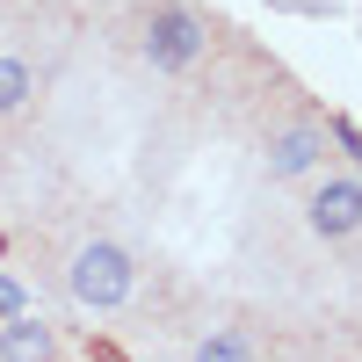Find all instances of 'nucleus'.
<instances>
[{
	"label": "nucleus",
	"instance_id": "423d86ee",
	"mask_svg": "<svg viewBox=\"0 0 362 362\" xmlns=\"http://www.w3.org/2000/svg\"><path fill=\"white\" fill-rule=\"evenodd\" d=\"M189 362H261V355H254V334H239V326H210Z\"/></svg>",
	"mask_w": 362,
	"mask_h": 362
},
{
	"label": "nucleus",
	"instance_id": "1a4fd4ad",
	"mask_svg": "<svg viewBox=\"0 0 362 362\" xmlns=\"http://www.w3.org/2000/svg\"><path fill=\"white\" fill-rule=\"evenodd\" d=\"M15 312H29V297H22L15 276H0V319H15Z\"/></svg>",
	"mask_w": 362,
	"mask_h": 362
},
{
	"label": "nucleus",
	"instance_id": "9d476101",
	"mask_svg": "<svg viewBox=\"0 0 362 362\" xmlns=\"http://www.w3.org/2000/svg\"><path fill=\"white\" fill-rule=\"evenodd\" d=\"M283 8H305V15H319V8H334V0H283Z\"/></svg>",
	"mask_w": 362,
	"mask_h": 362
},
{
	"label": "nucleus",
	"instance_id": "39448f33",
	"mask_svg": "<svg viewBox=\"0 0 362 362\" xmlns=\"http://www.w3.org/2000/svg\"><path fill=\"white\" fill-rule=\"evenodd\" d=\"M0 362H51V326L29 312L0 319Z\"/></svg>",
	"mask_w": 362,
	"mask_h": 362
},
{
	"label": "nucleus",
	"instance_id": "6e6552de",
	"mask_svg": "<svg viewBox=\"0 0 362 362\" xmlns=\"http://www.w3.org/2000/svg\"><path fill=\"white\" fill-rule=\"evenodd\" d=\"M326 131H334V145H341V153H348V160L362 167V131L348 124V116H334V124H326Z\"/></svg>",
	"mask_w": 362,
	"mask_h": 362
},
{
	"label": "nucleus",
	"instance_id": "7ed1b4c3",
	"mask_svg": "<svg viewBox=\"0 0 362 362\" xmlns=\"http://www.w3.org/2000/svg\"><path fill=\"white\" fill-rule=\"evenodd\" d=\"M305 225H312L319 239L362 232V174H326L319 189H312V203H305Z\"/></svg>",
	"mask_w": 362,
	"mask_h": 362
},
{
	"label": "nucleus",
	"instance_id": "0eeeda50",
	"mask_svg": "<svg viewBox=\"0 0 362 362\" xmlns=\"http://www.w3.org/2000/svg\"><path fill=\"white\" fill-rule=\"evenodd\" d=\"M29 95H37V73H29V58H15V51H0V116H15V109H29Z\"/></svg>",
	"mask_w": 362,
	"mask_h": 362
},
{
	"label": "nucleus",
	"instance_id": "f257e3e1",
	"mask_svg": "<svg viewBox=\"0 0 362 362\" xmlns=\"http://www.w3.org/2000/svg\"><path fill=\"white\" fill-rule=\"evenodd\" d=\"M66 290L80 297L87 312H116V305H131V290H138V261H131V247H116V239H87V247H73Z\"/></svg>",
	"mask_w": 362,
	"mask_h": 362
},
{
	"label": "nucleus",
	"instance_id": "20e7f679",
	"mask_svg": "<svg viewBox=\"0 0 362 362\" xmlns=\"http://www.w3.org/2000/svg\"><path fill=\"white\" fill-rule=\"evenodd\" d=\"M319 160H326V124H283L276 138H268V174H276V181L312 174Z\"/></svg>",
	"mask_w": 362,
	"mask_h": 362
},
{
	"label": "nucleus",
	"instance_id": "f03ea898",
	"mask_svg": "<svg viewBox=\"0 0 362 362\" xmlns=\"http://www.w3.org/2000/svg\"><path fill=\"white\" fill-rule=\"evenodd\" d=\"M138 51H145V66H153V73H189L196 58L210 51V22L189 8V0H167V8L145 15Z\"/></svg>",
	"mask_w": 362,
	"mask_h": 362
}]
</instances>
